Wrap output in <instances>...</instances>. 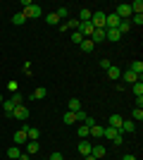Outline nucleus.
Here are the masks:
<instances>
[{"instance_id":"bb28decb","label":"nucleus","mask_w":143,"mask_h":160,"mask_svg":"<svg viewBox=\"0 0 143 160\" xmlns=\"http://www.w3.org/2000/svg\"><path fill=\"white\" fill-rule=\"evenodd\" d=\"M55 14H57V17H60V22H62V19H67V17H69V10H67V7H57V10H55Z\"/></svg>"},{"instance_id":"6e6552de","label":"nucleus","mask_w":143,"mask_h":160,"mask_svg":"<svg viewBox=\"0 0 143 160\" xmlns=\"http://www.w3.org/2000/svg\"><path fill=\"white\" fill-rule=\"evenodd\" d=\"M91 41H93V46H100L102 41H105V29H95L91 33Z\"/></svg>"},{"instance_id":"4c0bfd02","label":"nucleus","mask_w":143,"mask_h":160,"mask_svg":"<svg viewBox=\"0 0 143 160\" xmlns=\"http://www.w3.org/2000/svg\"><path fill=\"white\" fill-rule=\"evenodd\" d=\"M48 160H64V158H62V153H53V155H50Z\"/></svg>"},{"instance_id":"20e7f679","label":"nucleus","mask_w":143,"mask_h":160,"mask_svg":"<svg viewBox=\"0 0 143 160\" xmlns=\"http://www.w3.org/2000/svg\"><path fill=\"white\" fill-rule=\"evenodd\" d=\"M117 17H119V19H129L131 17V7H129V2H119V7H117Z\"/></svg>"},{"instance_id":"c85d7f7f","label":"nucleus","mask_w":143,"mask_h":160,"mask_svg":"<svg viewBox=\"0 0 143 160\" xmlns=\"http://www.w3.org/2000/svg\"><path fill=\"white\" fill-rule=\"evenodd\" d=\"M74 122H76V112H69L67 110L64 112V124H74Z\"/></svg>"},{"instance_id":"a878e982","label":"nucleus","mask_w":143,"mask_h":160,"mask_svg":"<svg viewBox=\"0 0 143 160\" xmlns=\"http://www.w3.org/2000/svg\"><path fill=\"white\" fill-rule=\"evenodd\" d=\"M131 27H143V14H131Z\"/></svg>"},{"instance_id":"ea45409f","label":"nucleus","mask_w":143,"mask_h":160,"mask_svg":"<svg viewBox=\"0 0 143 160\" xmlns=\"http://www.w3.org/2000/svg\"><path fill=\"white\" fill-rule=\"evenodd\" d=\"M122 160H136V155H131V153H129V155H124Z\"/></svg>"},{"instance_id":"473e14b6","label":"nucleus","mask_w":143,"mask_h":160,"mask_svg":"<svg viewBox=\"0 0 143 160\" xmlns=\"http://www.w3.org/2000/svg\"><path fill=\"white\" fill-rule=\"evenodd\" d=\"M131 117H134V122H141V120H143V110H141V108H134Z\"/></svg>"},{"instance_id":"cd10ccee","label":"nucleus","mask_w":143,"mask_h":160,"mask_svg":"<svg viewBox=\"0 0 143 160\" xmlns=\"http://www.w3.org/2000/svg\"><path fill=\"white\" fill-rule=\"evenodd\" d=\"M131 91H134V96H143V84H141V81L131 84Z\"/></svg>"},{"instance_id":"412c9836","label":"nucleus","mask_w":143,"mask_h":160,"mask_svg":"<svg viewBox=\"0 0 143 160\" xmlns=\"http://www.w3.org/2000/svg\"><path fill=\"white\" fill-rule=\"evenodd\" d=\"M45 22L50 24V27H60V17L55 12H50V14H45Z\"/></svg>"},{"instance_id":"4468645a","label":"nucleus","mask_w":143,"mask_h":160,"mask_svg":"<svg viewBox=\"0 0 143 160\" xmlns=\"http://www.w3.org/2000/svg\"><path fill=\"white\" fill-rule=\"evenodd\" d=\"M119 79H124V81H129V84H136V81H141L136 77V74L131 72V69H126V72H122V77H119Z\"/></svg>"},{"instance_id":"c9c22d12","label":"nucleus","mask_w":143,"mask_h":160,"mask_svg":"<svg viewBox=\"0 0 143 160\" xmlns=\"http://www.w3.org/2000/svg\"><path fill=\"white\" fill-rule=\"evenodd\" d=\"M7 88L14 93V91H19V84H17V81H10V84H7Z\"/></svg>"},{"instance_id":"f03ea898","label":"nucleus","mask_w":143,"mask_h":160,"mask_svg":"<svg viewBox=\"0 0 143 160\" xmlns=\"http://www.w3.org/2000/svg\"><path fill=\"white\" fill-rule=\"evenodd\" d=\"M91 24H93V29H105V12H93L91 14Z\"/></svg>"},{"instance_id":"f8f14e48","label":"nucleus","mask_w":143,"mask_h":160,"mask_svg":"<svg viewBox=\"0 0 143 160\" xmlns=\"http://www.w3.org/2000/svg\"><path fill=\"white\" fill-rule=\"evenodd\" d=\"M38 148H41L38 141H26V151H24V153H26V155H34V153H38Z\"/></svg>"},{"instance_id":"a19ab883","label":"nucleus","mask_w":143,"mask_h":160,"mask_svg":"<svg viewBox=\"0 0 143 160\" xmlns=\"http://www.w3.org/2000/svg\"><path fill=\"white\" fill-rule=\"evenodd\" d=\"M83 160H98V158H93V155H86V158H83Z\"/></svg>"},{"instance_id":"f704fd0d","label":"nucleus","mask_w":143,"mask_h":160,"mask_svg":"<svg viewBox=\"0 0 143 160\" xmlns=\"http://www.w3.org/2000/svg\"><path fill=\"white\" fill-rule=\"evenodd\" d=\"M86 117H88V115L83 112V110H79V112H76V122H86Z\"/></svg>"},{"instance_id":"423d86ee","label":"nucleus","mask_w":143,"mask_h":160,"mask_svg":"<svg viewBox=\"0 0 143 160\" xmlns=\"http://www.w3.org/2000/svg\"><path fill=\"white\" fill-rule=\"evenodd\" d=\"M79 31H81L83 38H91V33H93L95 29H93V24H91V22H79Z\"/></svg>"},{"instance_id":"a211bd4d","label":"nucleus","mask_w":143,"mask_h":160,"mask_svg":"<svg viewBox=\"0 0 143 160\" xmlns=\"http://www.w3.org/2000/svg\"><path fill=\"white\" fill-rule=\"evenodd\" d=\"M79 46H81V50H83V53H93V48H95L91 38H83L81 43H79Z\"/></svg>"},{"instance_id":"39448f33","label":"nucleus","mask_w":143,"mask_h":160,"mask_svg":"<svg viewBox=\"0 0 143 160\" xmlns=\"http://www.w3.org/2000/svg\"><path fill=\"white\" fill-rule=\"evenodd\" d=\"M12 141H14V146H21V143H26V141H29L26 129H17V132H14V136H12Z\"/></svg>"},{"instance_id":"393cba45","label":"nucleus","mask_w":143,"mask_h":160,"mask_svg":"<svg viewBox=\"0 0 143 160\" xmlns=\"http://www.w3.org/2000/svg\"><path fill=\"white\" fill-rule=\"evenodd\" d=\"M91 10H86V7H81V12H79V22H91Z\"/></svg>"},{"instance_id":"0eeeda50","label":"nucleus","mask_w":143,"mask_h":160,"mask_svg":"<svg viewBox=\"0 0 143 160\" xmlns=\"http://www.w3.org/2000/svg\"><path fill=\"white\" fill-rule=\"evenodd\" d=\"M119 132H122V134H134V132H136V122H134V120H124L122 127H119Z\"/></svg>"},{"instance_id":"7ed1b4c3","label":"nucleus","mask_w":143,"mask_h":160,"mask_svg":"<svg viewBox=\"0 0 143 160\" xmlns=\"http://www.w3.org/2000/svg\"><path fill=\"white\" fill-rule=\"evenodd\" d=\"M10 117H14V120H29V108H24V105H14V110H12V115Z\"/></svg>"},{"instance_id":"72a5a7b5","label":"nucleus","mask_w":143,"mask_h":160,"mask_svg":"<svg viewBox=\"0 0 143 160\" xmlns=\"http://www.w3.org/2000/svg\"><path fill=\"white\" fill-rule=\"evenodd\" d=\"M81 41H83L81 31H74V33H72V43H76V46H79V43H81Z\"/></svg>"},{"instance_id":"dca6fc26","label":"nucleus","mask_w":143,"mask_h":160,"mask_svg":"<svg viewBox=\"0 0 143 160\" xmlns=\"http://www.w3.org/2000/svg\"><path fill=\"white\" fill-rule=\"evenodd\" d=\"M129 69H131V72H134V74H136L138 79H141V74H143V62H141V60L131 62V67H129Z\"/></svg>"},{"instance_id":"6ab92c4d","label":"nucleus","mask_w":143,"mask_h":160,"mask_svg":"<svg viewBox=\"0 0 143 160\" xmlns=\"http://www.w3.org/2000/svg\"><path fill=\"white\" fill-rule=\"evenodd\" d=\"M67 105H69V112H79V110H81V100H79V98H72Z\"/></svg>"},{"instance_id":"1a4fd4ad","label":"nucleus","mask_w":143,"mask_h":160,"mask_svg":"<svg viewBox=\"0 0 143 160\" xmlns=\"http://www.w3.org/2000/svg\"><path fill=\"white\" fill-rule=\"evenodd\" d=\"M105 153H107V151H105V146H100V143H93V146H91V155H93V158H105Z\"/></svg>"},{"instance_id":"f257e3e1","label":"nucleus","mask_w":143,"mask_h":160,"mask_svg":"<svg viewBox=\"0 0 143 160\" xmlns=\"http://www.w3.org/2000/svg\"><path fill=\"white\" fill-rule=\"evenodd\" d=\"M21 14H24L26 19H36V17H41V14H43V7L34 2V5H31V7H26V10H24Z\"/></svg>"},{"instance_id":"9d476101","label":"nucleus","mask_w":143,"mask_h":160,"mask_svg":"<svg viewBox=\"0 0 143 160\" xmlns=\"http://www.w3.org/2000/svg\"><path fill=\"white\" fill-rule=\"evenodd\" d=\"M119 38H122V33L117 31V29H105V41H112V43H117Z\"/></svg>"},{"instance_id":"79ce46f5","label":"nucleus","mask_w":143,"mask_h":160,"mask_svg":"<svg viewBox=\"0 0 143 160\" xmlns=\"http://www.w3.org/2000/svg\"><path fill=\"white\" fill-rule=\"evenodd\" d=\"M2 103H5V96H2V93H0V105H2Z\"/></svg>"},{"instance_id":"58836bf2","label":"nucleus","mask_w":143,"mask_h":160,"mask_svg":"<svg viewBox=\"0 0 143 160\" xmlns=\"http://www.w3.org/2000/svg\"><path fill=\"white\" fill-rule=\"evenodd\" d=\"M17 160H31V155H26V153H21V155H19V158H17Z\"/></svg>"},{"instance_id":"c756f323","label":"nucleus","mask_w":143,"mask_h":160,"mask_svg":"<svg viewBox=\"0 0 143 160\" xmlns=\"http://www.w3.org/2000/svg\"><path fill=\"white\" fill-rule=\"evenodd\" d=\"M24 22H26V17H24V14H14V17H12V24H17V27H21V24H24Z\"/></svg>"},{"instance_id":"9b49d317","label":"nucleus","mask_w":143,"mask_h":160,"mask_svg":"<svg viewBox=\"0 0 143 160\" xmlns=\"http://www.w3.org/2000/svg\"><path fill=\"white\" fill-rule=\"evenodd\" d=\"M88 136H93V139H102V127L95 122L93 127H88Z\"/></svg>"},{"instance_id":"aec40b11","label":"nucleus","mask_w":143,"mask_h":160,"mask_svg":"<svg viewBox=\"0 0 143 160\" xmlns=\"http://www.w3.org/2000/svg\"><path fill=\"white\" fill-rule=\"evenodd\" d=\"M107 122H110V127L119 129V127H122V122H124V120L119 117V115H110V120H107Z\"/></svg>"},{"instance_id":"2f4dec72","label":"nucleus","mask_w":143,"mask_h":160,"mask_svg":"<svg viewBox=\"0 0 143 160\" xmlns=\"http://www.w3.org/2000/svg\"><path fill=\"white\" fill-rule=\"evenodd\" d=\"M79 139H81V141L88 139V127H86V124H81V127H79Z\"/></svg>"},{"instance_id":"e433bc0d","label":"nucleus","mask_w":143,"mask_h":160,"mask_svg":"<svg viewBox=\"0 0 143 160\" xmlns=\"http://www.w3.org/2000/svg\"><path fill=\"white\" fill-rule=\"evenodd\" d=\"M100 67H102V69H105V72H107L110 67H112V62H110V60H100Z\"/></svg>"},{"instance_id":"2eb2a0df","label":"nucleus","mask_w":143,"mask_h":160,"mask_svg":"<svg viewBox=\"0 0 143 160\" xmlns=\"http://www.w3.org/2000/svg\"><path fill=\"white\" fill-rule=\"evenodd\" d=\"M24 129H26V136H29V141H38L41 132H38L36 127H26V124H24Z\"/></svg>"},{"instance_id":"5701e85b","label":"nucleus","mask_w":143,"mask_h":160,"mask_svg":"<svg viewBox=\"0 0 143 160\" xmlns=\"http://www.w3.org/2000/svg\"><path fill=\"white\" fill-rule=\"evenodd\" d=\"M14 103V105H24V93H19V91H14L12 93V98H10Z\"/></svg>"},{"instance_id":"ddd939ff","label":"nucleus","mask_w":143,"mask_h":160,"mask_svg":"<svg viewBox=\"0 0 143 160\" xmlns=\"http://www.w3.org/2000/svg\"><path fill=\"white\" fill-rule=\"evenodd\" d=\"M91 146H93L91 141H79V153H81L83 158H86V155H91Z\"/></svg>"},{"instance_id":"f3484780","label":"nucleus","mask_w":143,"mask_h":160,"mask_svg":"<svg viewBox=\"0 0 143 160\" xmlns=\"http://www.w3.org/2000/svg\"><path fill=\"white\" fill-rule=\"evenodd\" d=\"M107 77H110V79H112V81H117V79H119V77H122V69L112 65V67H110V69H107Z\"/></svg>"},{"instance_id":"7c9ffc66","label":"nucleus","mask_w":143,"mask_h":160,"mask_svg":"<svg viewBox=\"0 0 143 160\" xmlns=\"http://www.w3.org/2000/svg\"><path fill=\"white\" fill-rule=\"evenodd\" d=\"M2 110H5V115H12L14 103H12V100H5V103H2Z\"/></svg>"},{"instance_id":"4be33fe9","label":"nucleus","mask_w":143,"mask_h":160,"mask_svg":"<svg viewBox=\"0 0 143 160\" xmlns=\"http://www.w3.org/2000/svg\"><path fill=\"white\" fill-rule=\"evenodd\" d=\"M5 155H7V158H19V155H21V151H19V146H10Z\"/></svg>"},{"instance_id":"b1692460","label":"nucleus","mask_w":143,"mask_h":160,"mask_svg":"<svg viewBox=\"0 0 143 160\" xmlns=\"http://www.w3.org/2000/svg\"><path fill=\"white\" fill-rule=\"evenodd\" d=\"M45 96H48V91H45L43 86H38V88L34 91V96H31V98H34V100H41V98H45Z\"/></svg>"}]
</instances>
